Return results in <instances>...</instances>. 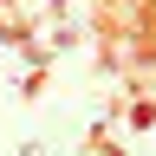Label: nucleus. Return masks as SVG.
Returning a JSON list of instances; mask_svg holds the SVG:
<instances>
[]
</instances>
